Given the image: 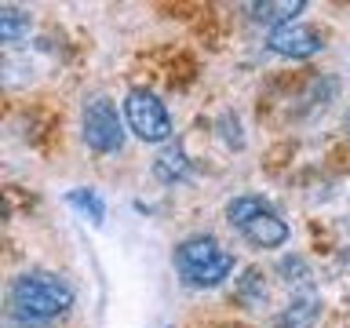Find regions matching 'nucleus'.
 <instances>
[{
    "mask_svg": "<svg viewBox=\"0 0 350 328\" xmlns=\"http://www.w3.org/2000/svg\"><path fill=\"white\" fill-rule=\"evenodd\" d=\"M73 284L48 270H26L8 284V314L22 328H40L70 314Z\"/></svg>",
    "mask_w": 350,
    "mask_h": 328,
    "instance_id": "obj_1",
    "label": "nucleus"
},
{
    "mask_svg": "<svg viewBox=\"0 0 350 328\" xmlns=\"http://www.w3.org/2000/svg\"><path fill=\"white\" fill-rule=\"evenodd\" d=\"M172 259H175L179 277L190 284V288H215V284H223L237 266L234 251L223 248L212 234H197V237L179 241Z\"/></svg>",
    "mask_w": 350,
    "mask_h": 328,
    "instance_id": "obj_2",
    "label": "nucleus"
},
{
    "mask_svg": "<svg viewBox=\"0 0 350 328\" xmlns=\"http://www.w3.org/2000/svg\"><path fill=\"white\" fill-rule=\"evenodd\" d=\"M124 124H128V120L120 117V109L113 106V98H106V95L88 98L84 109H81L84 146L92 153H98V157H109V153L124 150Z\"/></svg>",
    "mask_w": 350,
    "mask_h": 328,
    "instance_id": "obj_3",
    "label": "nucleus"
},
{
    "mask_svg": "<svg viewBox=\"0 0 350 328\" xmlns=\"http://www.w3.org/2000/svg\"><path fill=\"white\" fill-rule=\"evenodd\" d=\"M124 120H128V131L142 142H164L168 146L175 135L168 106L161 102V95L146 92V87H131L124 95Z\"/></svg>",
    "mask_w": 350,
    "mask_h": 328,
    "instance_id": "obj_4",
    "label": "nucleus"
},
{
    "mask_svg": "<svg viewBox=\"0 0 350 328\" xmlns=\"http://www.w3.org/2000/svg\"><path fill=\"white\" fill-rule=\"evenodd\" d=\"M267 48L273 55H281V59H310V55L325 48V37L314 26H306V22H288V26L270 29Z\"/></svg>",
    "mask_w": 350,
    "mask_h": 328,
    "instance_id": "obj_5",
    "label": "nucleus"
},
{
    "mask_svg": "<svg viewBox=\"0 0 350 328\" xmlns=\"http://www.w3.org/2000/svg\"><path fill=\"white\" fill-rule=\"evenodd\" d=\"M237 234L245 237L252 248H262V251H270V248H281V245H288L292 230H288V223L281 219V212H278V208H267L262 215H256L252 223H245V226H241Z\"/></svg>",
    "mask_w": 350,
    "mask_h": 328,
    "instance_id": "obj_6",
    "label": "nucleus"
},
{
    "mask_svg": "<svg viewBox=\"0 0 350 328\" xmlns=\"http://www.w3.org/2000/svg\"><path fill=\"white\" fill-rule=\"evenodd\" d=\"M317 317H321V295L314 288H303V292H295L288 299V306L278 314L273 328H314Z\"/></svg>",
    "mask_w": 350,
    "mask_h": 328,
    "instance_id": "obj_7",
    "label": "nucleus"
},
{
    "mask_svg": "<svg viewBox=\"0 0 350 328\" xmlns=\"http://www.w3.org/2000/svg\"><path fill=\"white\" fill-rule=\"evenodd\" d=\"M190 172H193V161H190V153L183 150V142H168V146L157 153V161H153V179L164 182V186L186 182Z\"/></svg>",
    "mask_w": 350,
    "mask_h": 328,
    "instance_id": "obj_8",
    "label": "nucleus"
},
{
    "mask_svg": "<svg viewBox=\"0 0 350 328\" xmlns=\"http://www.w3.org/2000/svg\"><path fill=\"white\" fill-rule=\"evenodd\" d=\"M306 8V0H262V4H248L252 22H262V26H288L295 22V15Z\"/></svg>",
    "mask_w": 350,
    "mask_h": 328,
    "instance_id": "obj_9",
    "label": "nucleus"
},
{
    "mask_svg": "<svg viewBox=\"0 0 350 328\" xmlns=\"http://www.w3.org/2000/svg\"><path fill=\"white\" fill-rule=\"evenodd\" d=\"M66 204L77 208L92 226H103L106 223V201H103V193L92 190V186H81V190H70L66 193Z\"/></svg>",
    "mask_w": 350,
    "mask_h": 328,
    "instance_id": "obj_10",
    "label": "nucleus"
},
{
    "mask_svg": "<svg viewBox=\"0 0 350 328\" xmlns=\"http://www.w3.org/2000/svg\"><path fill=\"white\" fill-rule=\"evenodd\" d=\"M267 208H273L267 197H259V193H241V197H234V201L226 204V223L234 226V230H241L245 223H252L256 215H262Z\"/></svg>",
    "mask_w": 350,
    "mask_h": 328,
    "instance_id": "obj_11",
    "label": "nucleus"
},
{
    "mask_svg": "<svg viewBox=\"0 0 350 328\" xmlns=\"http://www.w3.org/2000/svg\"><path fill=\"white\" fill-rule=\"evenodd\" d=\"M26 33H29V15H26V11L11 8V4L0 8V40H4V44H18Z\"/></svg>",
    "mask_w": 350,
    "mask_h": 328,
    "instance_id": "obj_12",
    "label": "nucleus"
},
{
    "mask_svg": "<svg viewBox=\"0 0 350 328\" xmlns=\"http://www.w3.org/2000/svg\"><path fill=\"white\" fill-rule=\"evenodd\" d=\"M234 295H237L245 306H262V303H267V281H262V273H259L256 266L245 270V277H237Z\"/></svg>",
    "mask_w": 350,
    "mask_h": 328,
    "instance_id": "obj_13",
    "label": "nucleus"
},
{
    "mask_svg": "<svg viewBox=\"0 0 350 328\" xmlns=\"http://www.w3.org/2000/svg\"><path fill=\"white\" fill-rule=\"evenodd\" d=\"M278 270L284 273V281L295 284L299 292H303V288H310V270H306V262H303L299 256H284Z\"/></svg>",
    "mask_w": 350,
    "mask_h": 328,
    "instance_id": "obj_14",
    "label": "nucleus"
},
{
    "mask_svg": "<svg viewBox=\"0 0 350 328\" xmlns=\"http://www.w3.org/2000/svg\"><path fill=\"white\" fill-rule=\"evenodd\" d=\"M219 128H223L226 146H245V135H241V120H237L234 113H223V117H219Z\"/></svg>",
    "mask_w": 350,
    "mask_h": 328,
    "instance_id": "obj_15",
    "label": "nucleus"
}]
</instances>
